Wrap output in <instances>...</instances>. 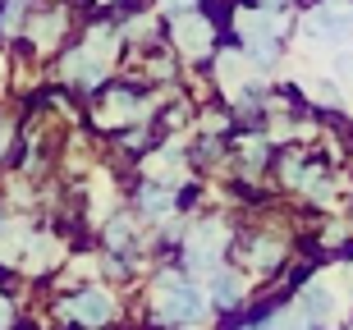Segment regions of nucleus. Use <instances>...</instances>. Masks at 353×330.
Returning a JSON list of instances; mask_svg holds the SVG:
<instances>
[{
    "instance_id": "nucleus-11",
    "label": "nucleus",
    "mask_w": 353,
    "mask_h": 330,
    "mask_svg": "<svg viewBox=\"0 0 353 330\" xmlns=\"http://www.w3.org/2000/svg\"><path fill=\"white\" fill-rule=\"evenodd\" d=\"M239 289H243V285H239L234 276H216V298H221V303H239Z\"/></svg>"
},
{
    "instance_id": "nucleus-4",
    "label": "nucleus",
    "mask_w": 353,
    "mask_h": 330,
    "mask_svg": "<svg viewBox=\"0 0 353 330\" xmlns=\"http://www.w3.org/2000/svg\"><path fill=\"white\" fill-rule=\"evenodd\" d=\"M221 225L216 220H202V225H193V234H188V257H193L197 266H207L211 257H216V248H221Z\"/></svg>"
},
{
    "instance_id": "nucleus-13",
    "label": "nucleus",
    "mask_w": 353,
    "mask_h": 330,
    "mask_svg": "<svg viewBox=\"0 0 353 330\" xmlns=\"http://www.w3.org/2000/svg\"><path fill=\"white\" fill-rule=\"evenodd\" d=\"M165 5H170V10H183V5H188V0H165Z\"/></svg>"
},
{
    "instance_id": "nucleus-8",
    "label": "nucleus",
    "mask_w": 353,
    "mask_h": 330,
    "mask_svg": "<svg viewBox=\"0 0 353 330\" xmlns=\"http://www.w3.org/2000/svg\"><path fill=\"white\" fill-rule=\"evenodd\" d=\"M303 312H307V317H326V312H330V293H326V285H312V289L303 293Z\"/></svg>"
},
{
    "instance_id": "nucleus-5",
    "label": "nucleus",
    "mask_w": 353,
    "mask_h": 330,
    "mask_svg": "<svg viewBox=\"0 0 353 330\" xmlns=\"http://www.w3.org/2000/svg\"><path fill=\"white\" fill-rule=\"evenodd\" d=\"M74 317H79V321H88V326H97V321H105V317H110V298H105L101 289L79 293V298H74Z\"/></svg>"
},
{
    "instance_id": "nucleus-14",
    "label": "nucleus",
    "mask_w": 353,
    "mask_h": 330,
    "mask_svg": "<svg viewBox=\"0 0 353 330\" xmlns=\"http://www.w3.org/2000/svg\"><path fill=\"white\" fill-rule=\"evenodd\" d=\"M266 5H285V0H266Z\"/></svg>"
},
{
    "instance_id": "nucleus-3",
    "label": "nucleus",
    "mask_w": 353,
    "mask_h": 330,
    "mask_svg": "<svg viewBox=\"0 0 353 330\" xmlns=\"http://www.w3.org/2000/svg\"><path fill=\"white\" fill-rule=\"evenodd\" d=\"M174 41H179V51L202 55V51L211 46V28H207V19H202V14H183L179 23H174Z\"/></svg>"
},
{
    "instance_id": "nucleus-6",
    "label": "nucleus",
    "mask_w": 353,
    "mask_h": 330,
    "mask_svg": "<svg viewBox=\"0 0 353 330\" xmlns=\"http://www.w3.org/2000/svg\"><path fill=\"white\" fill-rule=\"evenodd\" d=\"M239 32L248 41H271L275 37V19L271 14H239Z\"/></svg>"
},
{
    "instance_id": "nucleus-1",
    "label": "nucleus",
    "mask_w": 353,
    "mask_h": 330,
    "mask_svg": "<svg viewBox=\"0 0 353 330\" xmlns=\"http://www.w3.org/2000/svg\"><path fill=\"white\" fill-rule=\"evenodd\" d=\"M353 37V5H321L307 19V41H349Z\"/></svg>"
},
{
    "instance_id": "nucleus-7",
    "label": "nucleus",
    "mask_w": 353,
    "mask_h": 330,
    "mask_svg": "<svg viewBox=\"0 0 353 330\" xmlns=\"http://www.w3.org/2000/svg\"><path fill=\"white\" fill-rule=\"evenodd\" d=\"M97 69H101V60H97L92 51H79V55H69L65 74H69V79H79V83H97V79H101Z\"/></svg>"
},
{
    "instance_id": "nucleus-10",
    "label": "nucleus",
    "mask_w": 353,
    "mask_h": 330,
    "mask_svg": "<svg viewBox=\"0 0 353 330\" xmlns=\"http://www.w3.org/2000/svg\"><path fill=\"white\" fill-rule=\"evenodd\" d=\"M133 96H110V101H105V110H101V124H119V119H129L133 115Z\"/></svg>"
},
{
    "instance_id": "nucleus-12",
    "label": "nucleus",
    "mask_w": 353,
    "mask_h": 330,
    "mask_svg": "<svg viewBox=\"0 0 353 330\" xmlns=\"http://www.w3.org/2000/svg\"><path fill=\"white\" fill-rule=\"evenodd\" d=\"M55 32H60V14H51L46 23H37V41H41V46H51V41H55Z\"/></svg>"
},
{
    "instance_id": "nucleus-9",
    "label": "nucleus",
    "mask_w": 353,
    "mask_h": 330,
    "mask_svg": "<svg viewBox=\"0 0 353 330\" xmlns=\"http://www.w3.org/2000/svg\"><path fill=\"white\" fill-rule=\"evenodd\" d=\"M221 83L225 87H239V83H243V55H221Z\"/></svg>"
},
{
    "instance_id": "nucleus-2",
    "label": "nucleus",
    "mask_w": 353,
    "mask_h": 330,
    "mask_svg": "<svg viewBox=\"0 0 353 330\" xmlns=\"http://www.w3.org/2000/svg\"><path fill=\"white\" fill-rule=\"evenodd\" d=\"M161 289H165V298H161V317L165 321H193L197 312H202V293L188 289V285H179L174 276L161 280Z\"/></svg>"
}]
</instances>
